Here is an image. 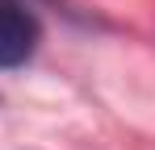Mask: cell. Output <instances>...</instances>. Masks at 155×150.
I'll list each match as a JSON object with an SVG mask.
<instances>
[{"label": "cell", "mask_w": 155, "mask_h": 150, "mask_svg": "<svg viewBox=\"0 0 155 150\" xmlns=\"http://www.w3.org/2000/svg\"><path fill=\"white\" fill-rule=\"evenodd\" d=\"M38 46V21L21 0H0V67L25 63Z\"/></svg>", "instance_id": "1"}]
</instances>
